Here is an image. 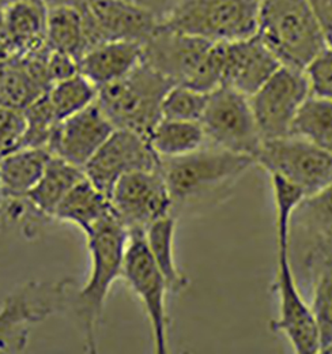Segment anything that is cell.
<instances>
[{"label":"cell","instance_id":"cell-1","mask_svg":"<svg viewBox=\"0 0 332 354\" xmlns=\"http://www.w3.org/2000/svg\"><path fill=\"white\" fill-rule=\"evenodd\" d=\"M253 165L252 157L211 145L187 156L161 158L160 169L170 194L172 214L178 218L218 203Z\"/></svg>","mask_w":332,"mask_h":354},{"label":"cell","instance_id":"cell-2","mask_svg":"<svg viewBox=\"0 0 332 354\" xmlns=\"http://www.w3.org/2000/svg\"><path fill=\"white\" fill-rule=\"evenodd\" d=\"M275 203L277 274L275 290L279 316L271 328L284 334L298 354L320 353L317 327L311 307L302 299L290 262V217L294 207L305 196L295 185L279 176H271Z\"/></svg>","mask_w":332,"mask_h":354},{"label":"cell","instance_id":"cell-3","mask_svg":"<svg viewBox=\"0 0 332 354\" xmlns=\"http://www.w3.org/2000/svg\"><path fill=\"white\" fill-rule=\"evenodd\" d=\"M84 236L90 255V272L71 306L81 323L86 352L97 353L98 327L108 295L122 277L128 232L112 213Z\"/></svg>","mask_w":332,"mask_h":354},{"label":"cell","instance_id":"cell-4","mask_svg":"<svg viewBox=\"0 0 332 354\" xmlns=\"http://www.w3.org/2000/svg\"><path fill=\"white\" fill-rule=\"evenodd\" d=\"M142 46V62L173 85L205 93L222 85L225 43H211L160 24Z\"/></svg>","mask_w":332,"mask_h":354},{"label":"cell","instance_id":"cell-5","mask_svg":"<svg viewBox=\"0 0 332 354\" xmlns=\"http://www.w3.org/2000/svg\"><path fill=\"white\" fill-rule=\"evenodd\" d=\"M256 35L281 66L301 71L327 48L309 0H260Z\"/></svg>","mask_w":332,"mask_h":354},{"label":"cell","instance_id":"cell-6","mask_svg":"<svg viewBox=\"0 0 332 354\" xmlns=\"http://www.w3.org/2000/svg\"><path fill=\"white\" fill-rule=\"evenodd\" d=\"M173 84L140 62L125 77L98 88L97 102L115 129L149 139L161 120V106Z\"/></svg>","mask_w":332,"mask_h":354},{"label":"cell","instance_id":"cell-7","mask_svg":"<svg viewBox=\"0 0 332 354\" xmlns=\"http://www.w3.org/2000/svg\"><path fill=\"white\" fill-rule=\"evenodd\" d=\"M259 0H176L161 24L208 40L232 43L257 30Z\"/></svg>","mask_w":332,"mask_h":354},{"label":"cell","instance_id":"cell-8","mask_svg":"<svg viewBox=\"0 0 332 354\" xmlns=\"http://www.w3.org/2000/svg\"><path fill=\"white\" fill-rule=\"evenodd\" d=\"M74 281H30L4 299L0 307V352L21 353L35 324L67 310Z\"/></svg>","mask_w":332,"mask_h":354},{"label":"cell","instance_id":"cell-9","mask_svg":"<svg viewBox=\"0 0 332 354\" xmlns=\"http://www.w3.org/2000/svg\"><path fill=\"white\" fill-rule=\"evenodd\" d=\"M255 164L270 176L285 178L305 195L332 183V153L293 135L263 140Z\"/></svg>","mask_w":332,"mask_h":354},{"label":"cell","instance_id":"cell-10","mask_svg":"<svg viewBox=\"0 0 332 354\" xmlns=\"http://www.w3.org/2000/svg\"><path fill=\"white\" fill-rule=\"evenodd\" d=\"M201 124L208 145L253 160L263 143L249 97L228 86H219L208 93Z\"/></svg>","mask_w":332,"mask_h":354},{"label":"cell","instance_id":"cell-11","mask_svg":"<svg viewBox=\"0 0 332 354\" xmlns=\"http://www.w3.org/2000/svg\"><path fill=\"white\" fill-rule=\"evenodd\" d=\"M122 278L142 303L150 323L154 352H169V317L166 308V296L169 293L165 278L156 265L145 233L133 232L128 234L125 247Z\"/></svg>","mask_w":332,"mask_h":354},{"label":"cell","instance_id":"cell-12","mask_svg":"<svg viewBox=\"0 0 332 354\" xmlns=\"http://www.w3.org/2000/svg\"><path fill=\"white\" fill-rule=\"evenodd\" d=\"M309 95L305 73L281 66L249 97L263 140L288 136L298 109Z\"/></svg>","mask_w":332,"mask_h":354},{"label":"cell","instance_id":"cell-13","mask_svg":"<svg viewBox=\"0 0 332 354\" xmlns=\"http://www.w3.org/2000/svg\"><path fill=\"white\" fill-rule=\"evenodd\" d=\"M109 201L128 234L145 233L151 223L172 214V199L161 169L136 171L120 177Z\"/></svg>","mask_w":332,"mask_h":354},{"label":"cell","instance_id":"cell-14","mask_svg":"<svg viewBox=\"0 0 332 354\" xmlns=\"http://www.w3.org/2000/svg\"><path fill=\"white\" fill-rule=\"evenodd\" d=\"M160 167L161 157L156 153L147 138L115 129L84 165L83 171L101 192L109 196L120 177L136 171L160 169Z\"/></svg>","mask_w":332,"mask_h":354},{"label":"cell","instance_id":"cell-15","mask_svg":"<svg viewBox=\"0 0 332 354\" xmlns=\"http://www.w3.org/2000/svg\"><path fill=\"white\" fill-rule=\"evenodd\" d=\"M113 131V124L95 100L78 113L59 123L48 150L52 156L83 169Z\"/></svg>","mask_w":332,"mask_h":354},{"label":"cell","instance_id":"cell-16","mask_svg":"<svg viewBox=\"0 0 332 354\" xmlns=\"http://www.w3.org/2000/svg\"><path fill=\"white\" fill-rule=\"evenodd\" d=\"M86 3L91 24V46L116 40L143 44L161 24L151 12L125 0H87Z\"/></svg>","mask_w":332,"mask_h":354},{"label":"cell","instance_id":"cell-17","mask_svg":"<svg viewBox=\"0 0 332 354\" xmlns=\"http://www.w3.org/2000/svg\"><path fill=\"white\" fill-rule=\"evenodd\" d=\"M281 63L257 35L225 43L222 85L250 97L278 68Z\"/></svg>","mask_w":332,"mask_h":354},{"label":"cell","instance_id":"cell-18","mask_svg":"<svg viewBox=\"0 0 332 354\" xmlns=\"http://www.w3.org/2000/svg\"><path fill=\"white\" fill-rule=\"evenodd\" d=\"M143 46L135 41H104L87 49L78 60L80 73L97 88L131 73L142 62Z\"/></svg>","mask_w":332,"mask_h":354},{"label":"cell","instance_id":"cell-19","mask_svg":"<svg viewBox=\"0 0 332 354\" xmlns=\"http://www.w3.org/2000/svg\"><path fill=\"white\" fill-rule=\"evenodd\" d=\"M0 4L18 56L48 46V7L44 0H0Z\"/></svg>","mask_w":332,"mask_h":354},{"label":"cell","instance_id":"cell-20","mask_svg":"<svg viewBox=\"0 0 332 354\" xmlns=\"http://www.w3.org/2000/svg\"><path fill=\"white\" fill-rule=\"evenodd\" d=\"M46 44L59 52L74 56L77 60L89 49L87 4H55L48 7Z\"/></svg>","mask_w":332,"mask_h":354},{"label":"cell","instance_id":"cell-21","mask_svg":"<svg viewBox=\"0 0 332 354\" xmlns=\"http://www.w3.org/2000/svg\"><path fill=\"white\" fill-rule=\"evenodd\" d=\"M113 213L109 196L101 192L87 177L73 187L53 213V221L67 222L89 233Z\"/></svg>","mask_w":332,"mask_h":354},{"label":"cell","instance_id":"cell-22","mask_svg":"<svg viewBox=\"0 0 332 354\" xmlns=\"http://www.w3.org/2000/svg\"><path fill=\"white\" fill-rule=\"evenodd\" d=\"M50 157L45 147H21L0 158L3 198H25L39 183Z\"/></svg>","mask_w":332,"mask_h":354},{"label":"cell","instance_id":"cell-23","mask_svg":"<svg viewBox=\"0 0 332 354\" xmlns=\"http://www.w3.org/2000/svg\"><path fill=\"white\" fill-rule=\"evenodd\" d=\"M290 233L304 240L306 251L332 237V183L298 202L291 213Z\"/></svg>","mask_w":332,"mask_h":354},{"label":"cell","instance_id":"cell-24","mask_svg":"<svg viewBox=\"0 0 332 354\" xmlns=\"http://www.w3.org/2000/svg\"><path fill=\"white\" fill-rule=\"evenodd\" d=\"M84 176L82 168L52 156L39 183L26 195V199L40 214L52 222L56 207Z\"/></svg>","mask_w":332,"mask_h":354},{"label":"cell","instance_id":"cell-25","mask_svg":"<svg viewBox=\"0 0 332 354\" xmlns=\"http://www.w3.org/2000/svg\"><path fill=\"white\" fill-rule=\"evenodd\" d=\"M176 222L177 218L169 214L151 223L145 232L149 251L165 278L169 293H180L188 286V279L176 261Z\"/></svg>","mask_w":332,"mask_h":354},{"label":"cell","instance_id":"cell-26","mask_svg":"<svg viewBox=\"0 0 332 354\" xmlns=\"http://www.w3.org/2000/svg\"><path fill=\"white\" fill-rule=\"evenodd\" d=\"M149 140L161 158L191 154L208 145L201 122L161 119L149 136Z\"/></svg>","mask_w":332,"mask_h":354},{"label":"cell","instance_id":"cell-27","mask_svg":"<svg viewBox=\"0 0 332 354\" xmlns=\"http://www.w3.org/2000/svg\"><path fill=\"white\" fill-rule=\"evenodd\" d=\"M289 135L332 153V100L311 94L298 109Z\"/></svg>","mask_w":332,"mask_h":354},{"label":"cell","instance_id":"cell-28","mask_svg":"<svg viewBox=\"0 0 332 354\" xmlns=\"http://www.w3.org/2000/svg\"><path fill=\"white\" fill-rule=\"evenodd\" d=\"M97 94L98 88L81 73L55 82L48 90L49 101L60 122L93 104L97 100Z\"/></svg>","mask_w":332,"mask_h":354},{"label":"cell","instance_id":"cell-29","mask_svg":"<svg viewBox=\"0 0 332 354\" xmlns=\"http://www.w3.org/2000/svg\"><path fill=\"white\" fill-rule=\"evenodd\" d=\"M312 281L311 310L317 327L320 353L332 345V267L320 266L308 271Z\"/></svg>","mask_w":332,"mask_h":354},{"label":"cell","instance_id":"cell-30","mask_svg":"<svg viewBox=\"0 0 332 354\" xmlns=\"http://www.w3.org/2000/svg\"><path fill=\"white\" fill-rule=\"evenodd\" d=\"M24 113L26 119L24 147L48 149L49 142L60 123L49 101L48 91H45L35 101H32L24 109Z\"/></svg>","mask_w":332,"mask_h":354},{"label":"cell","instance_id":"cell-31","mask_svg":"<svg viewBox=\"0 0 332 354\" xmlns=\"http://www.w3.org/2000/svg\"><path fill=\"white\" fill-rule=\"evenodd\" d=\"M208 100V93L188 86L173 85L164 97L161 119L201 122Z\"/></svg>","mask_w":332,"mask_h":354},{"label":"cell","instance_id":"cell-32","mask_svg":"<svg viewBox=\"0 0 332 354\" xmlns=\"http://www.w3.org/2000/svg\"><path fill=\"white\" fill-rule=\"evenodd\" d=\"M26 119L22 109L0 105V158L24 147Z\"/></svg>","mask_w":332,"mask_h":354},{"label":"cell","instance_id":"cell-33","mask_svg":"<svg viewBox=\"0 0 332 354\" xmlns=\"http://www.w3.org/2000/svg\"><path fill=\"white\" fill-rule=\"evenodd\" d=\"M304 73L312 95L332 100V48L322 50Z\"/></svg>","mask_w":332,"mask_h":354},{"label":"cell","instance_id":"cell-34","mask_svg":"<svg viewBox=\"0 0 332 354\" xmlns=\"http://www.w3.org/2000/svg\"><path fill=\"white\" fill-rule=\"evenodd\" d=\"M46 71H48L49 81L53 85L55 82L63 81L66 78H70L80 73L78 60L71 55L53 50L49 48V52L46 56Z\"/></svg>","mask_w":332,"mask_h":354},{"label":"cell","instance_id":"cell-35","mask_svg":"<svg viewBox=\"0 0 332 354\" xmlns=\"http://www.w3.org/2000/svg\"><path fill=\"white\" fill-rule=\"evenodd\" d=\"M324 41L332 48V0H309Z\"/></svg>","mask_w":332,"mask_h":354},{"label":"cell","instance_id":"cell-36","mask_svg":"<svg viewBox=\"0 0 332 354\" xmlns=\"http://www.w3.org/2000/svg\"><path fill=\"white\" fill-rule=\"evenodd\" d=\"M304 263L308 271L320 266L332 267V237L309 248L305 252Z\"/></svg>","mask_w":332,"mask_h":354},{"label":"cell","instance_id":"cell-37","mask_svg":"<svg viewBox=\"0 0 332 354\" xmlns=\"http://www.w3.org/2000/svg\"><path fill=\"white\" fill-rule=\"evenodd\" d=\"M125 1L151 12L161 22L164 21V18L169 14V11L172 10V7L176 3V0H125Z\"/></svg>","mask_w":332,"mask_h":354},{"label":"cell","instance_id":"cell-38","mask_svg":"<svg viewBox=\"0 0 332 354\" xmlns=\"http://www.w3.org/2000/svg\"><path fill=\"white\" fill-rule=\"evenodd\" d=\"M15 56H18V52L8 35V30H7V26L4 22V17H3L1 4H0V62L10 60Z\"/></svg>","mask_w":332,"mask_h":354},{"label":"cell","instance_id":"cell-39","mask_svg":"<svg viewBox=\"0 0 332 354\" xmlns=\"http://www.w3.org/2000/svg\"><path fill=\"white\" fill-rule=\"evenodd\" d=\"M46 7L49 6H55V4H78L82 0H44Z\"/></svg>","mask_w":332,"mask_h":354},{"label":"cell","instance_id":"cell-40","mask_svg":"<svg viewBox=\"0 0 332 354\" xmlns=\"http://www.w3.org/2000/svg\"><path fill=\"white\" fill-rule=\"evenodd\" d=\"M3 201H4V198H3V192H1V187H0V213H1V207H3Z\"/></svg>","mask_w":332,"mask_h":354},{"label":"cell","instance_id":"cell-41","mask_svg":"<svg viewBox=\"0 0 332 354\" xmlns=\"http://www.w3.org/2000/svg\"><path fill=\"white\" fill-rule=\"evenodd\" d=\"M1 64H3V62H0V70H1Z\"/></svg>","mask_w":332,"mask_h":354},{"label":"cell","instance_id":"cell-42","mask_svg":"<svg viewBox=\"0 0 332 354\" xmlns=\"http://www.w3.org/2000/svg\"><path fill=\"white\" fill-rule=\"evenodd\" d=\"M259 1H260V0H259Z\"/></svg>","mask_w":332,"mask_h":354}]
</instances>
